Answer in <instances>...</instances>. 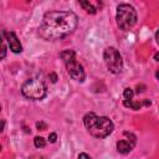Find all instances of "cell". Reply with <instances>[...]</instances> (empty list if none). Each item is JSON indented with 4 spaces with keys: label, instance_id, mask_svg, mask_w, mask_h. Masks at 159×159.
<instances>
[{
    "label": "cell",
    "instance_id": "obj_17",
    "mask_svg": "<svg viewBox=\"0 0 159 159\" xmlns=\"http://www.w3.org/2000/svg\"><path fill=\"white\" fill-rule=\"evenodd\" d=\"M144 88H145V86H143V84L139 86V84H138V86H137V93H142V92L144 91Z\"/></svg>",
    "mask_w": 159,
    "mask_h": 159
},
{
    "label": "cell",
    "instance_id": "obj_12",
    "mask_svg": "<svg viewBox=\"0 0 159 159\" xmlns=\"http://www.w3.org/2000/svg\"><path fill=\"white\" fill-rule=\"evenodd\" d=\"M123 96H124V99H133V96H134V92L132 88H125L124 92H123Z\"/></svg>",
    "mask_w": 159,
    "mask_h": 159
},
{
    "label": "cell",
    "instance_id": "obj_10",
    "mask_svg": "<svg viewBox=\"0 0 159 159\" xmlns=\"http://www.w3.org/2000/svg\"><path fill=\"white\" fill-rule=\"evenodd\" d=\"M78 2L82 6V9L86 10L88 14H96L97 12V9L89 2V0H78Z\"/></svg>",
    "mask_w": 159,
    "mask_h": 159
},
{
    "label": "cell",
    "instance_id": "obj_5",
    "mask_svg": "<svg viewBox=\"0 0 159 159\" xmlns=\"http://www.w3.org/2000/svg\"><path fill=\"white\" fill-rule=\"evenodd\" d=\"M116 21L120 30L128 31L137 22V11L129 4H120L117 6Z\"/></svg>",
    "mask_w": 159,
    "mask_h": 159
},
{
    "label": "cell",
    "instance_id": "obj_1",
    "mask_svg": "<svg viewBox=\"0 0 159 159\" xmlns=\"http://www.w3.org/2000/svg\"><path fill=\"white\" fill-rule=\"evenodd\" d=\"M77 22V15L72 11H48L42 17L39 35L47 41L61 40L75 31Z\"/></svg>",
    "mask_w": 159,
    "mask_h": 159
},
{
    "label": "cell",
    "instance_id": "obj_15",
    "mask_svg": "<svg viewBox=\"0 0 159 159\" xmlns=\"http://www.w3.org/2000/svg\"><path fill=\"white\" fill-rule=\"evenodd\" d=\"M48 78L51 80V82H52V83H56V82H57V75H56V73H53V72H51V73L48 75Z\"/></svg>",
    "mask_w": 159,
    "mask_h": 159
},
{
    "label": "cell",
    "instance_id": "obj_7",
    "mask_svg": "<svg viewBox=\"0 0 159 159\" xmlns=\"http://www.w3.org/2000/svg\"><path fill=\"white\" fill-rule=\"evenodd\" d=\"M123 135H127L128 139L118 140V142H117V150H118L120 154H128V153L133 149V147L135 145L137 139H135V135H134L133 133H130V132H124Z\"/></svg>",
    "mask_w": 159,
    "mask_h": 159
},
{
    "label": "cell",
    "instance_id": "obj_13",
    "mask_svg": "<svg viewBox=\"0 0 159 159\" xmlns=\"http://www.w3.org/2000/svg\"><path fill=\"white\" fill-rule=\"evenodd\" d=\"M1 35H2V34H1ZM5 41H6V40H5V36L2 35V39H1V56H0L1 60H2V58L5 57V55H6V45H5Z\"/></svg>",
    "mask_w": 159,
    "mask_h": 159
},
{
    "label": "cell",
    "instance_id": "obj_19",
    "mask_svg": "<svg viewBox=\"0 0 159 159\" xmlns=\"http://www.w3.org/2000/svg\"><path fill=\"white\" fill-rule=\"evenodd\" d=\"M155 40H157V42L159 43V29H158L157 32H155Z\"/></svg>",
    "mask_w": 159,
    "mask_h": 159
},
{
    "label": "cell",
    "instance_id": "obj_4",
    "mask_svg": "<svg viewBox=\"0 0 159 159\" xmlns=\"http://www.w3.org/2000/svg\"><path fill=\"white\" fill-rule=\"evenodd\" d=\"M67 73L70 75V77L77 82H83L86 78V73L83 70V66L76 60V52L73 50H65L60 53Z\"/></svg>",
    "mask_w": 159,
    "mask_h": 159
},
{
    "label": "cell",
    "instance_id": "obj_11",
    "mask_svg": "<svg viewBox=\"0 0 159 159\" xmlns=\"http://www.w3.org/2000/svg\"><path fill=\"white\" fill-rule=\"evenodd\" d=\"M34 144H35L36 148H43V147L46 145V140H45V138H42V137H35Z\"/></svg>",
    "mask_w": 159,
    "mask_h": 159
},
{
    "label": "cell",
    "instance_id": "obj_9",
    "mask_svg": "<svg viewBox=\"0 0 159 159\" xmlns=\"http://www.w3.org/2000/svg\"><path fill=\"white\" fill-rule=\"evenodd\" d=\"M123 104L130 109H134V111H138L142 108V106L144 104V102H139V101H132V99H124L123 101Z\"/></svg>",
    "mask_w": 159,
    "mask_h": 159
},
{
    "label": "cell",
    "instance_id": "obj_6",
    "mask_svg": "<svg viewBox=\"0 0 159 159\" xmlns=\"http://www.w3.org/2000/svg\"><path fill=\"white\" fill-rule=\"evenodd\" d=\"M103 60L109 72L117 75L123 68V60L119 51L116 47H107L103 52Z\"/></svg>",
    "mask_w": 159,
    "mask_h": 159
},
{
    "label": "cell",
    "instance_id": "obj_14",
    "mask_svg": "<svg viewBox=\"0 0 159 159\" xmlns=\"http://www.w3.org/2000/svg\"><path fill=\"white\" fill-rule=\"evenodd\" d=\"M36 128H37L39 130H45V129L47 128V125H46L43 122H37V123H36Z\"/></svg>",
    "mask_w": 159,
    "mask_h": 159
},
{
    "label": "cell",
    "instance_id": "obj_21",
    "mask_svg": "<svg viewBox=\"0 0 159 159\" xmlns=\"http://www.w3.org/2000/svg\"><path fill=\"white\" fill-rule=\"evenodd\" d=\"M155 77H157V80H159V70L155 72Z\"/></svg>",
    "mask_w": 159,
    "mask_h": 159
},
{
    "label": "cell",
    "instance_id": "obj_3",
    "mask_svg": "<svg viewBox=\"0 0 159 159\" xmlns=\"http://www.w3.org/2000/svg\"><path fill=\"white\" fill-rule=\"evenodd\" d=\"M21 93L29 99L40 101L46 96L47 86L41 77H31L26 80L21 86Z\"/></svg>",
    "mask_w": 159,
    "mask_h": 159
},
{
    "label": "cell",
    "instance_id": "obj_8",
    "mask_svg": "<svg viewBox=\"0 0 159 159\" xmlns=\"http://www.w3.org/2000/svg\"><path fill=\"white\" fill-rule=\"evenodd\" d=\"M1 34L5 36V40H6V42H7L9 47H10V50H11L14 53H20V52L22 51V45H21L20 40L17 39V36L15 35V32L2 30Z\"/></svg>",
    "mask_w": 159,
    "mask_h": 159
},
{
    "label": "cell",
    "instance_id": "obj_20",
    "mask_svg": "<svg viewBox=\"0 0 159 159\" xmlns=\"http://www.w3.org/2000/svg\"><path fill=\"white\" fill-rule=\"evenodd\" d=\"M154 60H155V61H158V62H159V52H157V53H155V55H154Z\"/></svg>",
    "mask_w": 159,
    "mask_h": 159
},
{
    "label": "cell",
    "instance_id": "obj_16",
    "mask_svg": "<svg viewBox=\"0 0 159 159\" xmlns=\"http://www.w3.org/2000/svg\"><path fill=\"white\" fill-rule=\"evenodd\" d=\"M56 139H57L56 133H50V135H48V140H50V143H55Z\"/></svg>",
    "mask_w": 159,
    "mask_h": 159
},
{
    "label": "cell",
    "instance_id": "obj_2",
    "mask_svg": "<svg viewBox=\"0 0 159 159\" xmlns=\"http://www.w3.org/2000/svg\"><path fill=\"white\" fill-rule=\"evenodd\" d=\"M83 124L89 134L98 139L108 137L114 128L113 122L108 117H99L93 112H89L83 117Z\"/></svg>",
    "mask_w": 159,
    "mask_h": 159
},
{
    "label": "cell",
    "instance_id": "obj_18",
    "mask_svg": "<svg viewBox=\"0 0 159 159\" xmlns=\"http://www.w3.org/2000/svg\"><path fill=\"white\" fill-rule=\"evenodd\" d=\"M78 158H87V159H91V155H89V154H86V153H81V154H78Z\"/></svg>",
    "mask_w": 159,
    "mask_h": 159
}]
</instances>
